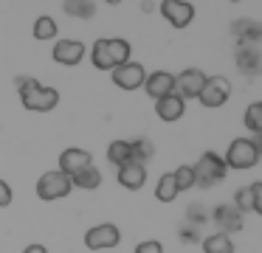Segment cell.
Wrapping results in <instances>:
<instances>
[{"instance_id":"27","label":"cell","mask_w":262,"mask_h":253,"mask_svg":"<svg viewBox=\"0 0 262 253\" xmlns=\"http://www.w3.org/2000/svg\"><path fill=\"white\" fill-rule=\"evenodd\" d=\"M172 177H175V183H178V191L194 189V172H192V166H178L175 172H172Z\"/></svg>"},{"instance_id":"12","label":"cell","mask_w":262,"mask_h":253,"mask_svg":"<svg viewBox=\"0 0 262 253\" xmlns=\"http://www.w3.org/2000/svg\"><path fill=\"white\" fill-rule=\"evenodd\" d=\"M93 166V155L88 149H79V146H71V149H65L62 155H59V172L68 174V177H74L76 172H82V169Z\"/></svg>"},{"instance_id":"7","label":"cell","mask_w":262,"mask_h":253,"mask_svg":"<svg viewBox=\"0 0 262 253\" xmlns=\"http://www.w3.org/2000/svg\"><path fill=\"white\" fill-rule=\"evenodd\" d=\"M119 242H121V231L113 222H102L85 231V247H91V250H107V247H116Z\"/></svg>"},{"instance_id":"4","label":"cell","mask_w":262,"mask_h":253,"mask_svg":"<svg viewBox=\"0 0 262 253\" xmlns=\"http://www.w3.org/2000/svg\"><path fill=\"white\" fill-rule=\"evenodd\" d=\"M71 191H74V183H71V177H68V174H62L59 169L40 174V180H37V197H40L42 202L62 200V197L71 194Z\"/></svg>"},{"instance_id":"6","label":"cell","mask_w":262,"mask_h":253,"mask_svg":"<svg viewBox=\"0 0 262 253\" xmlns=\"http://www.w3.org/2000/svg\"><path fill=\"white\" fill-rule=\"evenodd\" d=\"M226 166L228 169H254L256 166V152H254V146H251V141L248 138H234L231 144H228V152H226Z\"/></svg>"},{"instance_id":"3","label":"cell","mask_w":262,"mask_h":253,"mask_svg":"<svg viewBox=\"0 0 262 253\" xmlns=\"http://www.w3.org/2000/svg\"><path fill=\"white\" fill-rule=\"evenodd\" d=\"M192 172H194V186H200V189H211V186H217V183L226 180L228 166H226V160H223L217 152H203V157L192 166Z\"/></svg>"},{"instance_id":"15","label":"cell","mask_w":262,"mask_h":253,"mask_svg":"<svg viewBox=\"0 0 262 253\" xmlns=\"http://www.w3.org/2000/svg\"><path fill=\"white\" fill-rule=\"evenodd\" d=\"M211 219H214V225L220 228V234H234V231H243V214L237 211L234 205H228V202H220V205L214 208V214H211Z\"/></svg>"},{"instance_id":"14","label":"cell","mask_w":262,"mask_h":253,"mask_svg":"<svg viewBox=\"0 0 262 253\" xmlns=\"http://www.w3.org/2000/svg\"><path fill=\"white\" fill-rule=\"evenodd\" d=\"M144 90H147V96H152L155 101H158V99H166V96L175 93V76H172L169 71L147 73V79H144Z\"/></svg>"},{"instance_id":"31","label":"cell","mask_w":262,"mask_h":253,"mask_svg":"<svg viewBox=\"0 0 262 253\" xmlns=\"http://www.w3.org/2000/svg\"><path fill=\"white\" fill-rule=\"evenodd\" d=\"M251 194H254V211L262 217V180L251 183Z\"/></svg>"},{"instance_id":"32","label":"cell","mask_w":262,"mask_h":253,"mask_svg":"<svg viewBox=\"0 0 262 253\" xmlns=\"http://www.w3.org/2000/svg\"><path fill=\"white\" fill-rule=\"evenodd\" d=\"M181 239H183V242H203V236L198 234V228H194V225H183Z\"/></svg>"},{"instance_id":"25","label":"cell","mask_w":262,"mask_h":253,"mask_svg":"<svg viewBox=\"0 0 262 253\" xmlns=\"http://www.w3.org/2000/svg\"><path fill=\"white\" fill-rule=\"evenodd\" d=\"M57 20H54L51 14H42L34 20V39H40V42H46V39H54L57 37Z\"/></svg>"},{"instance_id":"35","label":"cell","mask_w":262,"mask_h":253,"mask_svg":"<svg viewBox=\"0 0 262 253\" xmlns=\"http://www.w3.org/2000/svg\"><path fill=\"white\" fill-rule=\"evenodd\" d=\"M23 253H48V247L46 245H37V242H34V245H26Z\"/></svg>"},{"instance_id":"13","label":"cell","mask_w":262,"mask_h":253,"mask_svg":"<svg viewBox=\"0 0 262 253\" xmlns=\"http://www.w3.org/2000/svg\"><path fill=\"white\" fill-rule=\"evenodd\" d=\"M231 34L239 42V48H256L262 42V22L259 20H234Z\"/></svg>"},{"instance_id":"2","label":"cell","mask_w":262,"mask_h":253,"mask_svg":"<svg viewBox=\"0 0 262 253\" xmlns=\"http://www.w3.org/2000/svg\"><path fill=\"white\" fill-rule=\"evenodd\" d=\"M91 62L99 71H116L124 62H130V42L127 39H96L91 45Z\"/></svg>"},{"instance_id":"17","label":"cell","mask_w":262,"mask_h":253,"mask_svg":"<svg viewBox=\"0 0 262 253\" xmlns=\"http://www.w3.org/2000/svg\"><path fill=\"white\" fill-rule=\"evenodd\" d=\"M237 62L243 76H262V51L259 48H237Z\"/></svg>"},{"instance_id":"18","label":"cell","mask_w":262,"mask_h":253,"mask_svg":"<svg viewBox=\"0 0 262 253\" xmlns=\"http://www.w3.org/2000/svg\"><path fill=\"white\" fill-rule=\"evenodd\" d=\"M119 186H124L127 191H138L144 183H147V166H138V163H127V166L119 169L116 174Z\"/></svg>"},{"instance_id":"21","label":"cell","mask_w":262,"mask_h":253,"mask_svg":"<svg viewBox=\"0 0 262 253\" xmlns=\"http://www.w3.org/2000/svg\"><path fill=\"white\" fill-rule=\"evenodd\" d=\"M62 11L68 17H79V20H91L96 14V3L93 0H65Z\"/></svg>"},{"instance_id":"9","label":"cell","mask_w":262,"mask_h":253,"mask_svg":"<svg viewBox=\"0 0 262 253\" xmlns=\"http://www.w3.org/2000/svg\"><path fill=\"white\" fill-rule=\"evenodd\" d=\"M206 76H209V73H203L200 67H186L181 76H175V93L181 96L183 101L198 99L200 90H203V84H206Z\"/></svg>"},{"instance_id":"34","label":"cell","mask_w":262,"mask_h":253,"mask_svg":"<svg viewBox=\"0 0 262 253\" xmlns=\"http://www.w3.org/2000/svg\"><path fill=\"white\" fill-rule=\"evenodd\" d=\"M251 146H254V152H256V157H262V132H256V135H251Z\"/></svg>"},{"instance_id":"10","label":"cell","mask_w":262,"mask_h":253,"mask_svg":"<svg viewBox=\"0 0 262 253\" xmlns=\"http://www.w3.org/2000/svg\"><path fill=\"white\" fill-rule=\"evenodd\" d=\"M161 14L166 17V22H169L172 28H186L189 22L194 20V6L186 3V0H161Z\"/></svg>"},{"instance_id":"26","label":"cell","mask_w":262,"mask_h":253,"mask_svg":"<svg viewBox=\"0 0 262 253\" xmlns=\"http://www.w3.org/2000/svg\"><path fill=\"white\" fill-rule=\"evenodd\" d=\"M245 127H248V132H262V101H254V104L245 107V116H243Z\"/></svg>"},{"instance_id":"24","label":"cell","mask_w":262,"mask_h":253,"mask_svg":"<svg viewBox=\"0 0 262 253\" xmlns=\"http://www.w3.org/2000/svg\"><path fill=\"white\" fill-rule=\"evenodd\" d=\"M107 160L113 163L116 169L127 166L130 163V141H113L107 146Z\"/></svg>"},{"instance_id":"22","label":"cell","mask_w":262,"mask_h":253,"mask_svg":"<svg viewBox=\"0 0 262 253\" xmlns=\"http://www.w3.org/2000/svg\"><path fill=\"white\" fill-rule=\"evenodd\" d=\"M178 194H181V191H178V183H175V177H172V172L161 174L158 186H155V200L158 202H172Z\"/></svg>"},{"instance_id":"28","label":"cell","mask_w":262,"mask_h":253,"mask_svg":"<svg viewBox=\"0 0 262 253\" xmlns=\"http://www.w3.org/2000/svg\"><path fill=\"white\" fill-rule=\"evenodd\" d=\"M234 208H237L239 214H245V211H254V194H251V186H243V189L234 194V202H231Z\"/></svg>"},{"instance_id":"16","label":"cell","mask_w":262,"mask_h":253,"mask_svg":"<svg viewBox=\"0 0 262 253\" xmlns=\"http://www.w3.org/2000/svg\"><path fill=\"white\" fill-rule=\"evenodd\" d=\"M183 112H186V101H183L178 93H172V96H166V99L155 101V116H158L161 121H166V124L181 121Z\"/></svg>"},{"instance_id":"19","label":"cell","mask_w":262,"mask_h":253,"mask_svg":"<svg viewBox=\"0 0 262 253\" xmlns=\"http://www.w3.org/2000/svg\"><path fill=\"white\" fill-rule=\"evenodd\" d=\"M152 155H155L152 141H147V138H136V141H130V163L147 166V163L152 160Z\"/></svg>"},{"instance_id":"20","label":"cell","mask_w":262,"mask_h":253,"mask_svg":"<svg viewBox=\"0 0 262 253\" xmlns=\"http://www.w3.org/2000/svg\"><path fill=\"white\" fill-rule=\"evenodd\" d=\"M71 183H74V189L93 191V189H99V186H102V172H99L96 166H88V169H82V172H76L74 177H71Z\"/></svg>"},{"instance_id":"33","label":"cell","mask_w":262,"mask_h":253,"mask_svg":"<svg viewBox=\"0 0 262 253\" xmlns=\"http://www.w3.org/2000/svg\"><path fill=\"white\" fill-rule=\"evenodd\" d=\"M12 205V186L6 183V180H0V208Z\"/></svg>"},{"instance_id":"30","label":"cell","mask_w":262,"mask_h":253,"mask_svg":"<svg viewBox=\"0 0 262 253\" xmlns=\"http://www.w3.org/2000/svg\"><path fill=\"white\" fill-rule=\"evenodd\" d=\"M136 253H164V245L155 239H147V242H138L136 245Z\"/></svg>"},{"instance_id":"1","label":"cell","mask_w":262,"mask_h":253,"mask_svg":"<svg viewBox=\"0 0 262 253\" xmlns=\"http://www.w3.org/2000/svg\"><path fill=\"white\" fill-rule=\"evenodd\" d=\"M14 84H17V93H20L23 107L31 110V112H51L54 107L59 104V90L37 82L34 76H17Z\"/></svg>"},{"instance_id":"29","label":"cell","mask_w":262,"mask_h":253,"mask_svg":"<svg viewBox=\"0 0 262 253\" xmlns=\"http://www.w3.org/2000/svg\"><path fill=\"white\" fill-rule=\"evenodd\" d=\"M186 219H189V225H194V228H203V225H206L203 208H200L198 202H192V205H189V211H186Z\"/></svg>"},{"instance_id":"23","label":"cell","mask_w":262,"mask_h":253,"mask_svg":"<svg viewBox=\"0 0 262 253\" xmlns=\"http://www.w3.org/2000/svg\"><path fill=\"white\" fill-rule=\"evenodd\" d=\"M203 253H234V242H231V236H226V234H211V236H206L203 239Z\"/></svg>"},{"instance_id":"5","label":"cell","mask_w":262,"mask_h":253,"mask_svg":"<svg viewBox=\"0 0 262 253\" xmlns=\"http://www.w3.org/2000/svg\"><path fill=\"white\" fill-rule=\"evenodd\" d=\"M228 99H231V82L226 76H206V84L198 96L200 104L214 110V107H223Z\"/></svg>"},{"instance_id":"11","label":"cell","mask_w":262,"mask_h":253,"mask_svg":"<svg viewBox=\"0 0 262 253\" xmlns=\"http://www.w3.org/2000/svg\"><path fill=\"white\" fill-rule=\"evenodd\" d=\"M85 54H88V48H85V42H79V39H59V42L54 45V51H51L54 62H57V65H65V67L79 65V62L85 59Z\"/></svg>"},{"instance_id":"8","label":"cell","mask_w":262,"mask_h":253,"mask_svg":"<svg viewBox=\"0 0 262 253\" xmlns=\"http://www.w3.org/2000/svg\"><path fill=\"white\" fill-rule=\"evenodd\" d=\"M110 79H113L116 87L121 90H138L144 87V79H147V71H144V65H138V62H124L121 67H116V71H110Z\"/></svg>"}]
</instances>
